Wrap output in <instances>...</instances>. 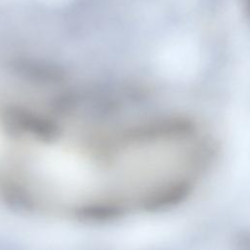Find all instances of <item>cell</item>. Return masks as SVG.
<instances>
[{"label": "cell", "instance_id": "obj_1", "mask_svg": "<svg viewBox=\"0 0 250 250\" xmlns=\"http://www.w3.org/2000/svg\"><path fill=\"white\" fill-rule=\"evenodd\" d=\"M41 164L47 176L62 187L79 188L89 179V172L84 163L63 150L47 152Z\"/></svg>", "mask_w": 250, "mask_h": 250}, {"label": "cell", "instance_id": "obj_2", "mask_svg": "<svg viewBox=\"0 0 250 250\" xmlns=\"http://www.w3.org/2000/svg\"><path fill=\"white\" fill-rule=\"evenodd\" d=\"M248 8H249V11H250V0H249V2H248Z\"/></svg>", "mask_w": 250, "mask_h": 250}]
</instances>
